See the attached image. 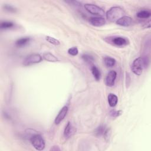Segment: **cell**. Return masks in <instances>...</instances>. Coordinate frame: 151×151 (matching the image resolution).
Segmentation results:
<instances>
[{"label":"cell","mask_w":151,"mask_h":151,"mask_svg":"<svg viewBox=\"0 0 151 151\" xmlns=\"http://www.w3.org/2000/svg\"><path fill=\"white\" fill-rule=\"evenodd\" d=\"M149 60L146 57H140L136 58L132 63L131 70L136 75H140L143 70L147 67Z\"/></svg>","instance_id":"1"},{"label":"cell","mask_w":151,"mask_h":151,"mask_svg":"<svg viewBox=\"0 0 151 151\" xmlns=\"http://www.w3.org/2000/svg\"><path fill=\"white\" fill-rule=\"evenodd\" d=\"M125 14L124 10L119 6H113L110 8L106 13L107 19L111 22H116Z\"/></svg>","instance_id":"2"},{"label":"cell","mask_w":151,"mask_h":151,"mask_svg":"<svg viewBox=\"0 0 151 151\" xmlns=\"http://www.w3.org/2000/svg\"><path fill=\"white\" fill-rule=\"evenodd\" d=\"M30 142L33 147L37 150H42L45 148V142L42 137L38 133L33 134L29 138Z\"/></svg>","instance_id":"3"},{"label":"cell","mask_w":151,"mask_h":151,"mask_svg":"<svg viewBox=\"0 0 151 151\" xmlns=\"http://www.w3.org/2000/svg\"><path fill=\"white\" fill-rule=\"evenodd\" d=\"M84 8L88 12L95 15L103 16L104 14V10L94 4H86L84 5Z\"/></svg>","instance_id":"4"},{"label":"cell","mask_w":151,"mask_h":151,"mask_svg":"<svg viewBox=\"0 0 151 151\" xmlns=\"http://www.w3.org/2000/svg\"><path fill=\"white\" fill-rule=\"evenodd\" d=\"M108 42L117 47H124L129 44V41L126 38L120 36L109 37Z\"/></svg>","instance_id":"5"},{"label":"cell","mask_w":151,"mask_h":151,"mask_svg":"<svg viewBox=\"0 0 151 151\" xmlns=\"http://www.w3.org/2000/svg\"><path fill=\"white\" fill-rule=\"evenodd\" d=\"M42 57L38 54H31L28 55L23 61L24 65H29L41 62Z\"/></svg>","instance_id":"6"},{"label":"cell","mask_w":151,"mask_h":151,"mask_svg":"<svg viewBox=\"0 0 151 151\" xmlns=\"http://www.w3.org/2000/svg\"><path fill=\"white\" fill-rule=\"evenodd\" d=\"M116 77H117V73L114 70L110 71L107 73L105 79V83L106 86L109 87L113 86L114 84Z\"/></svg>","instance_id":"7"},{"label":"cell","mask_w":151,"mask_h":151,"mask_svg":"<svg viewBox=\"0 0 151 151\" xmlns=\"http://www.w3.org/2000/svg\"><path fill=\"white\" fill-rule=\"evenodd\" d=\"M109 133V129L107 128V127H106L105 125H103V124H101L99 127H97L94 131V133L98 137L103 136L105 138L108 136Z\"/></svg>","instance_id":"8"},{"label":"cell","mask_w":151,"mask_h":151,"mask_svg":"<svg viewBox=\"0 0 151 151\" xmlns=\"http://www.w3.org/2000/svg\"><path fill=\"white\" fill-rule=\"evenodd\" d=\"M133 22V19L131 17L126 15H124L123 17H121L116 22V23L117 25L123 26V27H129L132 25Z\"/></svg>","instance_id":"9"},{"label":"cell","mask_w":151,"mask_h":151,"mask_svg":"<svg viewBox=\"0 0 151 151\" xmlns=\"http://www.w3.org/2000/svg\"><path fill=\"white\" fill-rule=\"evenodd\" d=\"M68 108L67 106H64L62 107V109L60 110L57 116L55 118L54 123L55 124H58L65 118L68 112Z\"/></svg>","instance_id":"10"},{"label":"cell","mask_w":151,"mask_h":151,"mask_svg":"<svg viewBox=\"0 0 151 151\" xmlns=\"http://www.w3.org/2000/svg\"><path fill=\"white\" fill-rule=\"evenodd\" d=\"M76 132V129L71 123V122H68L66 124L64 130V136L66 139L71 137Z\"/></svg>","instance_id":"11"},{"label":"cell","mask_w":151,"mask_h":151,"mask_svg":"<svg viewBox=\"0 0 151 151\" xmlns=\"http://www.w3.org/2000/svg\"><path fill=\"white\" fill-rule=\"evenodd\" d=\"M89 22L92 25L99 27L104 25L106 23V20L104 18L101 17H91L89 19Z\"/></svg>","instance_id":"12"},{"label":"cell","mask_w":151,"mask_h":151,"mask_svg":"<svg viewBox=\"0 0 151 151\" xmlns=\"http://www.w3.org/2000/svg\"><path fill=\"white\" fill-rule=\"evenodd\" d=\"M30 38L28 37H22L18 40H17L15 42V45L18 47H22L26 45L30 41Z\"/></svg>","instance_id":"13"},{"label":"cell","mask_w":151,"mask_h":151,"mask_svg":"<svg viewBox=\"0 0 151 151\" xmlns=\"http://www.w3.org/2000/svg\"><path fill=\"white\" fill-rule=\"evenodd\" d=\"M42 58L47 61H50V62H57L58 61V58L52 54H51L50 52H45L42 55Z\"/></svg>","instance_id":"14"},{"label":"cell","mask_w":151,"mask_h":151,"mask_svg":"<svg viewBox=\"0 0 151 151\" xmlns=\"http://www.w3.org/2000/svg\"><path fill=\"white\" fill-rule=\"evenodd\" d=\"M91 73L96 81H99L101 78V73L100 70L94 65H92L91 67Z\"/></svg>","instance_id":"15"},{"label":"cell","mask_w":151,"mask_h":151,"mask_svg":"<svg viewBox=\"0 0 151 151\" xmlns=\"http://www.w3.org/2000/svg\"><path fill=\"white\" fill-rule=\"evenodd\" d=\"M107 99H108L109 104L110 107H113L116 106V105L117 103L118 99H117V97L114 94L110 93L108 96Z\"/></svg>","instance_id":"16"},{"label":"cell","mask_w":151,"mask_h":151,"mask_svg":"<svg viewBox=\"0 0 151 151\" xmlns=\"http://www.w3.org/2000/svg\"><path fill=\"white\" fill-rule=\"evenodd\" d=\"M151 13L148 10H141L137 13V17L140 19H147L150 17Z\"/></svg>","instance_id":"17"},{"label":"cell","mask_w":151,"mask_h":151,"mask_svg":"<svg viewBox=\"0 0 151 151\" xmlns=\"http://www.w3.org/2000/svg\"><path fill=\"white\" fill-rule=\"evenodd\" d=\"M116 60L110 57H106L104 58V64L108 67H111L114 66L116 64Z\"/></svg>","instance_id":"18"},{"label":"cell","mask_w":151,"mask_h":151,"mask_svg":"<svg viewBox=\"0 0 151 151\" xmlns=\"http://www.w3.org/2000/svg\"><path fill=\"white\" fill-rule=\"evenodd\" d=\"M14 26V24L11 21H3L1 23L0 28L1 29H6L11 28Z\"/></svg>","instance_id":"19"},{"label":"cell","mask_w":151,"mask_h":151,"mask_svg":"<svg viewBox=\"0 0 151 151\" xmlns=\"http://www.w3.org/2000/svg\"><path fill=\"white\" fill-rule=\"evenodd\" d=\"M82 59L84 61H85L86 63L91 64L94 61V58L92 55L88 54H84L81 56Z\"/></svg>","instance_id":"20"},{"label":"cell","mask_w":151,"mask_h":151,"mask_svg":"<svg viewBox=\"0 0 151 151\" xmlns=\"http://www.w3.org/2000/svg\"><path fill=\"white\" fill-rule=\"evenodd\" d=\"M45 40L48 42H49L50 43H51V44H52L53 45H58L60 43V41L58 40H57V39H55V38H54L53 37H50V36H46L45 37Z\"/></svg>","instance_id":"21"},{"label":"cell","mask_w":151,"mask_h":151,"mask_svg":"<svg viewBox=\"0 0 151 151\" xmlns=\"http://www.w3.org/2000/svg\"><path fill=\"white\" fill-rule=\"evenodd\" d=\"M68 53L73 56H76L78 53V50L76 47H73L68 50Z\"/></svg>","instance_id":"22"},{"label":"cell","mask_w":151,"mask_h":151,"mask_svg":"<svg viewBox=\"0 0 151 151\" xmlns=\"http://www.w3.org/2000/svg\"><path fill=\"white\" fill-rule=\"evenodd\" d=\"M110 116L113 117H117L118 116H119L121 114V111L120 110H112L110 111L109 113Z\"/></svg>","instance_id":"23"},{"label":"cell","mask_w":151,"mask_h":151,"mask_svg":"<svg viewBox=\"0 0 151 151\" xmlns=\"http://www.w3.org/2000/svg\"><path fill=\"white\" fill-rule=\"evenodd\" d=\"M4 8L5 10L9 11V12H14L16 11V9L15 7H14L13 6L9 5V4H5L4 5Z\"/></svg>","instance_id":"24"},{"label":"cell","mask_w":151,"mask_h":151,"mask_svg":"<svg viewBox=\"0 0 151 151\" xmlns=\"http://www.w3.org/2000/svg\"><path fill=\"white\" fill-rule=\"evenodd\" d=\"M50 150H54V151L60 150V149L58 147V146H52V147H51Z\"/></svg>","instance_id":"25"}]
</instances>
